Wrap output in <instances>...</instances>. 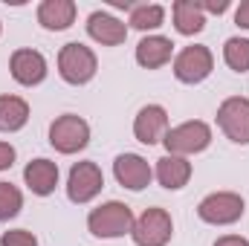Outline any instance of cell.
<instances>
[{
	"label": "cell",
	"instance_id": "44dd1931",
	"mask_svg": "<svg viewBox=\"0 0 249 246\" xmlns=\"http://www.w3.org/2000/svg\"><path fill=\"white\" fill-rule=\"evenodd\" d=\"M223 61L229 64V70L235 72H247L249 70V38H229L223 47Z\"/></svg>",
	"mask_w": 249,
	"mask_h": 246
},
{
	"label": "cell",
	"instance_id": "6da1fadb",
	"mask_svg": "<svg viewBox=\"0 0 249 246\" xmlns=\"http://www.w3.org/2000/svg\"><path fill=\"white\" fill-rule=\"evenodd\" d=\"M133 223H136V220H133L130 206H124L119 200L102 203V206L93 209L90 217H87V229H90L96 238H105V241L130 235V232H133Z\"/></svg>",
	"mask_w": 249,
	"mask_h": 246
},
{
	"label": "cell",
	"instance_id": "30bf717a",
	"mask_svg": "<svg viewBox=\"0 0 249 246\" xmlns=\"http://www.w3.org/2000/svg\"><path fill=\"white\" fill-rule=\"evenodd\" d=\"M168 133V113L162 105H145L133 119V136L142 145H157Z\"/></svg>",
	"mask_w": 249,
	"mask_h": 246
},
{
	"label": "cell",
	"instance_id": "4fadbf2b",
	"mask_svg": "<svg viewBox=\"0 0 249 246\" xmlns=\"http://www.w3.org/2000/svg\"><path fill=\"white\" fill-rule=\"evenodd\" d=\"M87 35L102 47H119L127 38V26L110 12H93L87 18Z\"/></svg>",
	"mask_w": 249,
	"mask_h": 246
},
{
	"label": "cell",
	"instance_id": "7c38bea8",
	"mask_svg": "<svg viewBox=\"0 0 249 246\" xmlns=\"http://www.w3.org/2000/svg\"><path fill=\"white\" fill-rule=\"evenodd\" d=\"M113 174H116L119 185L130 188V191H142L145 185L151 183V177H154L148 159L139 157V154H119L116 162H113Z\"/></svg>",
	"mask_w": 249,
	"mask_h": 246
},
{
	"label": "cell",
	"instance_id": "7a4b0ae2",
	"mask_svg": "<svg viewBox=\"0 0 249 246\" xmlns=\"http://www.w3.org/2000/svg\"><path fill=\"white\" fill-rule=\"evenodd\" d=\"M99 70V61H96V53L84 44H64L61 53H58V72L67 84H87Z\"/></svg>",
	"mask_w": 249,
	"mask_h": 246
},
{
	"label": "cell",
	"instance_id": "4316f807",
	"mask_svg": "<svg viewBox=\"0 0 249 246\" xmlns=\"http://www.w3.org/2000/svg\"><path fill=\"white\" fill-rule=\"evenodd\" d=\"M214 246H249L247 238H241V235H223V238H217Z\"/></svg>",
	"mask_w": 249,
	"mask_h": 246
},
{
	"label": "cell",
	"instance_id": "cb8c5ba5",
	"mask_svg": "<svg viewBox=\"0 0 249 246\" xmlns=\"http://www.w3.org/2000/svg\"><path fill=\"white\" fill-rule=\"evenodd\" d=\"M197 6L203 9V15H206V12H212V15H223V12L229 9V0H197Z\"/></svg>",
	"mask_w": 249,
	"mask_h": 246
},
{
	"label": "cell",
	"instance_id": "8fae6325",
	"mask_svg": "<svg viewBox=\"0 0 249 246\" xmlns=\"http://www.w3.org/2000/svg\"><path fill=\"white\" fill-rule=\"evenodd\" d=\"M9 70H12V78L23 87H35L47 78V58L38 53V50H15L12 53V61H9Z\"/></svg>",
	"mask_w": 249,
	"mask_h": 246
},
{
	"label": "cell",
	"instance_id": "ba28073f",
	"mask_svg": "<svg viewBox=\"0 0 249 246\" xmlns=\"http://www.w3.org/2000/svg\"><path fill=\"white\" fill-rule=\"evenodd\" d=\"M217 124L232 142L249 145V99H244V96L226 99L217 107Z\"/></svg>",
	"mask_w": 249,
	"mask_h": 246
},
{
	"label": "cell",
	"instance_id": "ac0fdd59",
	"mask_svg": "<svg viewBox=\"0 0 249 246\" xmlns=\"http://www.w3.org/2000/svg\"><path fill=\"white\" fill-rule=\"evenodd\" d=\"M171 15H174V26L180 35H197L206 26V15L197 6V0H177L171 6Z\"/></svg>",
	"mask_w": 249,
	"mask_h": 246
},
{
	"label": "cell",
	"instance_id": "277c9868",
	"mask_svg": "<svg viewBox=\"0 0 249 246\" xmlns=\"http://www.w3.org/2000/svg\"><path fill=\"white\" fill-rule=\"evenodd\" d=\"M197 214H200L203 223L229 226V223H235V220L244 217V197L235 194V191H214V194H209V197L200 200Z\"/></svg>",
	"mask_w": 249,
	"mask_h": 246
},
{
	"label": "cell",
	"instance_id": "484cf974",
	"mask_svg": "<svg viewBox=\"0 0 249 246\" xmlns=\"http://www.w3.org/2000/svg\"><path fill=\"white\" fill-rule=\"evenodd\" d=\"M235 23L241 29H249V0H244L238 9H235Z\"/></svg>",
	"mask_w": 249,
	"mask_h": 246
},
{
	"label": "cell",
	"instance_id": "5b68a950",
	"mask_svg": "<svg viewBox=\"0 0 249 246\" xmlns=\"http://www.w3.org/2000/svg\"><path fill=\"white\" fill-rule=\"evenodd\" d=\"M174 235V223H171V214L165 209H145L136 223H133V244L136 246H165Z\"/></svg>",
	"mask_w": 249,
	"mask_h": 246
},
{
	"label": "cell",
	"instance_id": "e0dca14e",
	"mask_svg": "<svg viewBox=\"0 0 249 246\" xmlns=\"http://www.w3.org/2000/svg\"><path fill=\"white\" fill-rule=\"evenodd\" d=\"M157 180L162 188H183L191 180V162L186 157H174V154H165L162 159H157Z\"/></svg>",
	"mask_w": 249,
	"mask_h": 246
},
{
	"label": "cell",
	"instance_id": "603a6c76",
	"mask_svg": "<svg viewBox=\"0 0 249 246\" xmlns=\"http://www.w3.org/2000/svg\"><path fill=\"white\" fill-rule=\"evenodd\" d=\"M0 246H38V238L26 229H12V232H3Z\"/></svg>",
	"mask_w": 249,
	"mask_h": 246
},
{
	"label": "cell",
	"instance_id": "7402d4cb",
	"mask_svg": "<svg viewBox=\"0 0 249 246\" xmlns=\"http://www.w3.org/2000/svg\"><path fill=\"white\" fill-rule=\"evenodd\" d=\"M20 209H23V194H20V188L12 185V183H0V220L15 217Z\"/></svg>",
	"mask_w": 249,
	"mask_h": 246
},
{
	"label": "cell",
	"instance_id": "ffe728a7",
	"mask_svg": "<svg viewBox=\"0 0 249 246\" xmlns=\"http://www.w3.org/2000/svg\"><path fill=\"white\" fill-rule=\"evenodd\" d=\"M165 20V9L160 3H142V6H130V26L139 32L157 29Z\"/></svg>",
	"mask_w": 249,
	"mask_h": 246
},
{
	"label": "cell",
	"instance_id": "9c48e42d",
	"mask_svg": "<svg viewBox=\"0 0 249 246\" xmlns=\"http://www.w3.org/2000/svg\"><path fill=\"white\" fill-rule=\"evenodd\" d=\"M105 185V174L96 162H75L67 177V197L72 203H90Z\"/></svg>",
	"mask_w": 249,
	"mask_h": 246
},
{
	"label": "cell",
	"instance_id": "3957f363",
	"mask_svg": "<svg viewBox=\"0 0 249 246\" xmlns=\"http://www.w3.org/2000/svg\"><path fill=\"white\" fill-rule=\"evenodd\" d=\"M162 142H165L168 154L191 157V154H200L212 145V127L206 122H200V119H191V122H183L177 127H168Z\"/></svg>",
	"mask_w": 249,
	"mask_h": 246
},
{
	"label": "cell",
	"instance_id": "8992f818",
	"mask_svg": "<svg viewBox=\"0 0 249 246\" xmlns=\"http://www.w3.org/2000/svg\"><path fill=\"white\" fill-rule=\"evenodd\" d=\"M90 142V124L75 113H64L50 124V145L58 154H78Z\"/></svg>",
	"mask_w": 249,
	"mask_h": 246
},
{
	"label": "cell",
	"instance_id": "5bb4252c",
	"mask_svg": "<svg viewBox=\"0 0 249 246\" xmlns=\"http://www.w3.org/2000/svg\"><path fill=\"white\" fill-rule=\"evenodd\" d=\"M23 180L29 185V191L32 194H38V197H47V194H53L55 191V185H58V165L53 162V159H32L26 168H23Z\"/></svg>",
	"mask_w": 249,
	"mask_h": 246
},
{
	"label": "cell",
	"instance_id": "2e32d148",
	"mask_svg": "<svg viewBox=\"0 0 249 246\" xmlns=\"http://www.w3.org/2000/svg\"><path fill=\"white\" fill-rule=\"evenodd\" d=\"M171 53H174V44L162 35H148L136 44V61L142 64L145 70H160L171 61Z\"/></svg>",
	"mask_w": 249,
	"mask_h": 246
},
{
	"label": "cell",
	"instance_id": "d6986e66",
	"mask_svg": "<svg viewBox=\"0 0 249 246\" xmlns=\"http://www.w3.org/2000/svg\"><path fill=\"white\" fill-rule=\"evenodd\" d=\"M29 122V105L20 96H0V130L15 133Z\"/></svg>",
	"mask_w": 249,
	"mask_h": 246
},
{
	"label": "cell",
	"instance_id": "52a82bcc",
	"mask_svg": "<svg viewBox=\"0 0 249 246\" xmlns=\"http://www.w3.org/2000/svg\"><path fill=\"white\" fill-rule=\"evenodd\" d=\"M212 70H214V55H212L209 47H200V44L186 47L174 58V75L183 84H200V81H206L212 75Z\"/></svg>",
	"mask_w": 249,
	"mask_h": 246
},
{
	"label": "cell",
	"instance_id": "9a60e30c",
	"mask_svg": "<svg viewBox=\"0 0 249 246\" xmlns=\"http://www.w3.org/2000/svg\"><path fill=\"white\" fill-rule=\"evenodd\" d=\"M38 23L50 32H61L75 23V3L72 0H44L38 6Z\"/></svg>",
	"mask_w": 249,
	"mask_h": 246
},
{
	"label": "cell",
	"instance_id": "d4e9b609",
	"mask_svg": "<svg viewBox=\"0 0 249 246\" xmlns=\"http://www.w3.org/2000/svg\"><path fill=\"white\" fill-rule=\"evenodd\" d=\"M12 162H15V148L9 142H0V171L12 168Z\"/></svg>",
	"mask_w": 249,
	"mask_h": 246
}]
</instances>
